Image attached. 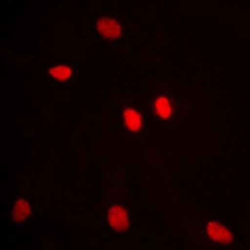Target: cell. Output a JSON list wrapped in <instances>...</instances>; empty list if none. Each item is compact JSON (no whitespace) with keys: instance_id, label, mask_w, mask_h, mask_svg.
Here are the masks:
<instances>
[{"instance_id":"3","label":"cell","mask_w":250,"mask_h":250,"mask_svg":"<svg viewBox=\"0 0 250 250\" xmlns=\"http://www.w3.org/2000/svg\"><path fill=\"white\" fill-rule=\"evenodd\" d=\"M208 235L216 242L222 244H229L233 241L232 233L223 225L216 221H212L206 228Z\"/></svg>"},{"instance_id":"2","label":"cell","mask_w":250,"mask_h":250,"mask_svg":"<svg viewBox=\"0 0 250 250\" xmlns=\"http://www.w3.org/2000/svg\"><path fill=\"white\" fill-rule=\"evenodd\" d=\"M107 220L109 226L116 231H123L129 227L127 212L119 205H112L107 212Z\"/></svg>"},{"instance_id":"4","label":"cell","mask_w":250,"mask_h":250,"mask_svg":"<svg viewBox=\"0 0 250 250\" xmlns=\"http://www.w3.org/2000/svg\"><path fill=\"white\" fill-rule=\"evenodd\" d=\"M31 213L29 203L23 198H19L12 209V219L15 223H21L25 220Z\"/></svg>"},{"instance_id":"5","label":"cell","mask_w":250,"mask_h":250,"mask_svg":"<svg viewBox=\"0 0 250 250\" xmlns=\"http://www.w3.org/2000/svg\"><path fill=\"white\" fill-rule=\"evenodd\" d=\"M123 116L127 128L131 131H138L142 127V116L138 110L127 108L123 113Z\"/></svg>"},{"instance_id":"6","label":"cell","mask_w":250,"mask_h":250,"mask_svg":"<svg viewBox=\"0 0 250 250\" xmlns=\"http://www.w3.org/2000/svg\"><path fill=\"white\" fill-rule=\"evenodd\" d=\"M49 73L53 78H56L61 81H66L70 78L72 74V70L68 65L59 64L51 67L49 70Z\"/></svg>"},{"instance_id":"7","label":"cell","mask_w":250,"mask_h":250,"mask_svg":"<svg viewBox=\"0 0 250 250\" xmlns=\"http://www.w3.org/2000/svg\"><path fill=\"white\" fill-rule=\"evenodd\" d=\"M154 110L161 118H167L171 114L169 101L165 97H158L154 102Z\"/></svg>"},{"instance_id":"1","label":"cell","mask_w":250,"mask_h":250,"mask_svg":"<svg viewBox=\"0 0 250 250\" xmlns=\"http://www.w3.org/2000/svg\"><path fill=\"white\" fill-rule=\"evenodd\" d=\"M98 32L106 39H116L121 35L120 23L110 17H100L96 22Z\"/></svg>"}]
</instances>
